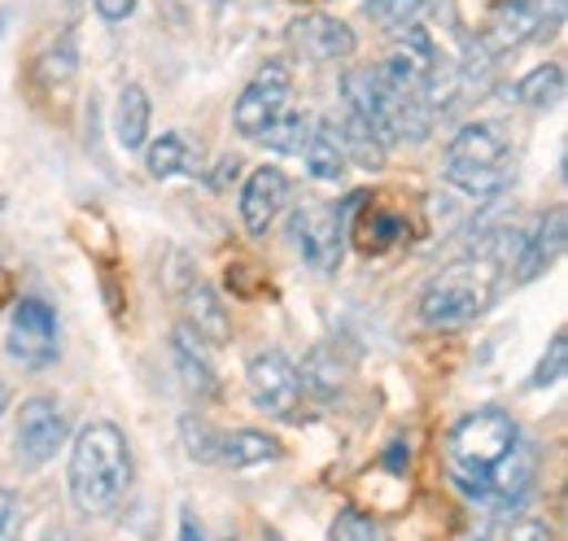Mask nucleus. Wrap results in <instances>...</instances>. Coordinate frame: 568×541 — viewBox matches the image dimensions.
<instances>
[{
    "instance_id": "nucleus-1",
    "label": "nucleus",
    "mask_w": 568,
    "mask_h": 541,
    "mask_svg": "<svg viewBox=\"0 0 568 541\" xmlns=\"http://www.w3.org/2000/svg\"><path fill=\"white\" fill-rule=\"evenodd\" d=\"M67 484H71V502L79 516H110L128 498V489H132V446H128L119 423L92 419L74 437Z\"/></svg>"
},
{
    "instance_id": "nucleus-2",
    "label": "nucleus",
    "mask_w": 568,
    "mask_h": 541,
    "mask_svg": "<svg viewBox=\"0 0 568 541\" xmlns=\"http://www.w3.org/2000/svg\"><path fill=\"white\" fill-rule=\"evenodd\" d=\"M498 279H503V267L490 263V258H477V254L455 263V267L437 270L428 279V288L420 293V319L428 328H464V324H473L477 315L490 310Z\"/></svg>"
},
{
    "instance_id": "nucleus-3",
    "label": "nucleus",
    "mask_w": 568,
    "mask_h": 541,
    "mask_svg": "<svg viewBox=\"0 0 568 541\" xmlns=\"http://www.w3.org/2000/svg\"><path fill=\"white\" fill-rule=\"evenodd\" d=\"M516 437H520L516 419L507 410H498V406H481V410L464 415L450 428V441H446V450H450V480L459 484V480L486 476L516 446Z\"/></svg>"
},
{
    "instance_id": "nucleus-4",
    "label": "nucleus",
    "mask_w": 568,
    "mask_h": 541,
    "mask_svg": "<svg viewBox=\"0 0 568 541\" xmlns=\"http://www.w3.org/2000/svg\"><path fill=\"white\" fill-rule=\"evenodd\" d=\"M367 202L363 193H355L346 205H306L288 218V241L293 249L311 263L315 270L333 275L342 267V254H346V241H351V218L355 210Z\"/></svg>"
},
{
    "instance_id": "nucleus-5",
    "label": "nucleus",
    "mask_w": 568,
    "mask_h": 541,
    "mask_svg": "<svg viewBox=\"0 0 568 541\" xmlns=\"http://www.w3.org/2000/svg\"><path fill=\"white\" fill-rule=\"evenodd\" d=\"M534 480H538V450H534L525 437H516V446L498 459L490 472L477 476V480H459L455 489H459L468 502L490 507L495 516H516V511L529 502Z\"/></svg>"
},
{
    "instance_id": "nucleus-6",
    "label": "nucleus",
    "mask_w": 568,
    "mask_h": 541,
    "mask_svg": "<svg viewBox=\"0 0 568 541\" xmlns=\"http://www.w3.org/2000/svg\"><path fill=\"white\" fill-rule=\"evenodd\" d=\"M184 432V446L197 463H219V468H232V472H245V468H263L272 459H281V441L258 432V428H236V432H211L206 423L189 419L180 423Z\"/></svg>"
},
{
    "instance_id": "nucleus-7",
    "label": "nucleus",
    "mask_w": 568,
    "mask_h": 541,
    "mask_svg": "<svg viewBox=\"0 0 568 541\" xmlns=\"http://www.w3.org/2000/svg\"><path fill=\"white\" fill-rule=\"evenodd\" d=\"M71 437V415L67 406L53 402V398H31L22 402L18 415V428H13V450H18V463L22 468H44L58 459V450L67 446Z\"/></svg>"
},
{
    "instance_id": "nucleus-8",
    "label": "nucleus",
    "mask_w": 568,
    "mask_h": 541,
    "mask_svg": "<svg viewBox=\"0 0 568 541\" xmlns=\"http://www.w3.org/2000/svg\"><path fill=\"white\" fill-rule=\"evenodd\" d=\"M58 354H62V333H58L53 306L40 297H22L9 319V358L40 371V367L58 363Z\"/></svg>"
},
{
    "instance_id": "nucleus-9",
    "label": "nucleus",
    "mask_w": 568,
    "mask_h": 541,
    "mask_svg": "<svg viewBox=\"0 0 568 541\" xmlns=\"http://www.w3.org/2000/svg\"><path fill=\"white\" fill-rule=\"evenodd\" d=\"M288 88H293V70H288V62H281V58L267 62V67L241 88V96H236V105H232V127L245 135V140H258L263 127L284 110Z\"/></svg>"
},
{
    "instance_id": "nucleus-10",
    "label": "nucleus",
    "mask_w": 568,
    "mask_h": 541,
    "mask_svg": "<svg viewBox=\"0 0 568 541\" xmlns=\"http://www.w3.org/2000/svg\"><path fill=\"white\" fill-rule=\"evenodd\" d=\"M250 398L272 419H297L302 380H297V367L284 358L281 349H263V354L250 358Z\"/></svg>"
},
{
    "instance_id": "nucleus-11",
    "label": "nucleus",
    "mask_w": 568,
    "mask_h": 541,
    "mask_svg": "<svg viewBox=\"0 0 568 541\" xmlns=\"http://www.w3.org/2000/svg\"><path fill=\"white\" fill-rule=\"evenodd\" d=\"M175 293H180L184 315H189V328H193L197 337L211 340V345H227V340H232V319H227L219 293H214L211 284L189 267V263H184V275L175 279Z\"/></svg>"
},
{
    "instance_id": "nucleus-12",
    "label": "nucleus",
    "mask_w": 568,
    "mask_h": 541,
    "mask_svg": "<svg viewBox=\"0 0 568 541\" xmlns=\"http://www.w3.org/2000/svg\"><path fill=\"white\" fill-rule=\"evenodd\" d=\"M547 27V9L542 0H498L486 18V35L481 44L490 53H503V49H516L525 40H538Z\"/></svg>"
},
{
    "instance_id": "nucleus-13",
    "label": "nucleus",
    "mask_w": 568,
    "mask_h": 541,
    "mask_svg": "<svg viewBox=\"0 0 568 541\" xmlns=\"http://www.w3.org/2000/svg\"><path fill=\"white\" fill-rule=\"evenodd\" d=\"M288 40H293L306 58H315V62H342V58L355 53V31H351V22H342V18H333V13H302V18H293V22H288Z\"/></svg>"
},
{
    "instance_id": "nucleus-14",
    "label": "nucleus",
    "mask_w": 568,
    "mask_h": 541,
    "mask_svg": "<svg viewBox=\"0 0 568 541\" xmlns=\"http://www.w3.org/2000/svg\"><path fill=\"white\" fill-rule=\"evenodd\" d=\"M284 197H288V180H284L281 166H258L241 188V223H245V232L250 236H267V227L284 210Z\"/></svg>"
},
{
    "instance_id": "nucleus-15",
    "label": "nucleus",
    "mask_w": 568,
    "mask_h": 541,
    "mask_svg": "<svg viewBox=\"0 0 568 541\" xmlns=\"http://www.w3.org/2000/svg\"><path fill=\"white\" fill-rule=\"evenodd\" d=\"M565 254V210H551L542 223H538V232L534 236H525V245H520V254H516V284H529V279H538L542 270H551V263Z\"/></svg>"
},
{
    "instance_id": "nucleus-16",
    "label": "nucleus",
    "mask_w": 568,
    "mask_h": 541,
    "mask_svg": "<svg viewBox=\"0 0 568 541\" xmlns=\"http://www.w3.org/2000/svg\"><path fill=\"white\" fill-rule=\"evenodd\" d=\"M507 135L495 123H464L446 144V162L455 166H503Z\"/></svg>"
},
{
    "instance_id": "nucleus-17",
    "label": "nucleus",
    "mask_w": 568,
    "mask_h": 541,
    "mask_svg": "<svg viewBox=\"0 0 568 541\" xmlns=\"http://www.w3.org/2000/svg\"><path fill=\"white\" fill-rule=\"evenodd\" d=\"M171 358H175V371H180V380H184L189 394H197V398H219V376H214V367L206 363V354H202V337H197L189 324L175 328V337H171Z\"/></svg>"
},
{
    "instance_id": "nucleus-18",
    "label": "nucleus",
    "mask_w": 568,
    "mask_h": 541,
    "mask_svg": "<svg viewBox=\"0 0 568 541\" xmlns=\"http://www.w3.org/2000/svg\"><path fill=\"white\" fill-rule=\"evenodd\" d=\"M351 232H355V245L363 254H385L412 236V223L398 210H355Z\"/></svg>"
},
{
    "instance_id": "nucleus-19",
    "label": "nucleus",
    "mask_w": 568,
    "mask_h": 541,
    "mask_svg": "<svg viewBox=\"0 0 568 541\" xmlns=\"http://www.w3.org/2000/svg\"><path fill=\"white\" fill-rule=\"evenodd\" d=\"M297 380H302V394H311V398H320V402H333V398L342 394V385H346V363L337 358L333 345H315V349L306 354Z\"/></svg>"
},
{
    "instance_id": "nucleus-20",
    "label": "nucleus",
    "mask_w": 568,
    "mask_h": 541,
    "mask_svg": "<svg viewBox=\"0 0 568 541\" xmlns=\"http://www.w3.org/2000/svg\"><path fill=\"white\" fill-rule=\"evenodd\" d=\"M149 119H153V105H149V92L141 83H123L119 92V105H114V135L128 153L144 149L149 140Z\"/></svg>"
},
{
    "instance_id": "nucleus-21",
    "label": "nucleus",
    "mask_w": 568,
    "mask_h": 541,
    "mask_svg": "<svg viewBox=\"0 0 568 541\" xmlns=\"http://www.w3.org/2000/svg\"><path fill=\"white\" fill-rule=\"evenodd\" d=\"M302 157H306V171L315 180H324V184L328 180H342V171H346V144H342L337 123H315V132L306 140Z\"/></svg>"
},
{
    "instance_id": "nucleus-22",
    "label": "nucleus",
    "mask_w": 568,
    "mask_h": 541,
    "mask_svg": "<svg viewBox=\"0 0 568 541\" xmlns=\"http://www.w3.org/2000/svg\"><path fill=\"white\" fill-rule=\"evenodd\" d=\"M342 144H346V157H355L358 166H381L385 162V153H389V140L376 132L363 114H351L346 110V119H342Z\"/></svg>"
},
{
    "instance_id": "nucleus-23",
    "label": "nucleus",
    "mask_w": 568,
    "mask_h": 541,
    "mask_svg": "<svg viewBox=\"0 0 568 541\" xmlns=\"http://www.w3.org/2000/svg\"><path fill=\"white\" fill-rule=\"evenodd\" d=\"M311 132H315V119L306 114V110H281L267 127H263V135H258V144H267L272 153H302L306 149V140H311Z\"/></svg>"
},
{
    "instance_id": "nucleus-24",
    "label": "nucleus",
    "mask_w": 568,
    "mask_h": 541,
    "mask_svg": "<svg viewBox=\"0 0 568 541\" xmlns=\"http://www.w3.org/2000/svg\"><path fill=\"white\" fill-rule=\"evenodd\" d=\"M560 96H565V67H556V62L529 70L516 83V101L529 110H551V105H560Z\"/></svg>"
},
{
    "instance_id": "nucleus-25",
    "label": "nucleus",
    "mask_w": 568,
    "mask_h": 541,
    "mask_svg": "<svg viewBox=\"0 0 568 541\" xmlns=\"http://www.w3.org/2000/svg\"><path fill=\"white\" fill-rule=\"evenodd\" d=\"M189 162H193V149L180 132H162L144 149V166H149L153 180H171V175L189 171Z\"/></svg>"
},
{
    "instance_id": "nucleus-26",
    "label": "nucleus",
    "mask_w": 568,
    "mask_h": 541,
    "mask_svg": "<svg viewBox=\"0 0 568 541\" xmlns=\"http://www.w3.org/2000/svg\"><path fill=\"white\" fill-rule=\"evenodd\" d=\"M446 184L464 197H495V193H503L507 175H503V166H455V162H446Z\"/></svg>"
},
{
    "instance_id": "nucleus-27",
    "label": "nucleus",
    "mask_w": 568,
    "mask_h": 541,
    "mask_svg": "<svg viewBox=\"0 0 568 541\" xmlns=\"http://www.w3.org/2000/svg\"><path fill=\"white\" fill-rule=\"evenodd\" d=\"M420 9H425V0H367V18L389 31H403L407 22H416Z\"/></svg>"
},
{
    "instance_id": "nucleus-28",
    "label": "nucleus",
    "mask_w": 568,
    "mask_h": 541,
    "mask_svg": "<svg viewBox=\"0 0 568 541\" xmlns=\"http://www.w3.org/2000/svg\"><path fill=\"white\" fill-rule=\"evenodd\" d=\"M565 367H568V340H565V333H556V337H551V349L538 358V367H534V376H529V389H551V385H560Z\"/></svg>"
},
{
    "instance_id": "nucleus-29",
    "label": "nucleus",
    "mask_w": 568,
    "mask_h": 541,
    "mask_svg": "<svg viewBox=\"0 0 568 541\" xmlns=\"http://www.w3.org/2000/svg\"><path fill=\"white\" fill-rule=\"evenodd\" d=\"M328 538L333 541H381V529H376L372 516H363V511H355V507H346V511H337Z\"/></svg>"
},
{
    "instance_id": "nucleus-30",
    "label": "nucleus",
    "mask_w": 568,
    "mask_h": 541,
    "mask_svg": "<svg viewBox=\"0 0 568 541\" xmlns=\"http://www.w3.org/2000/svg\"><path fill=\"white\" fill-rule=\"evenodd\" d=\"M74 67H79V62H74V40L53 44V49H49V58L40 62V70H44V79H49V83H71Z\"/></svg>"
},
{
    "instance_id": "nucleus-31",
    "label": "nucleus",
    "mask_w": 568,
    "mask_h": 541,
    "mask_svg": "<svg viewBox=\"0 0 568 541\" xmlns=\"http://www.w3.org/2000/svg\"><path fill=\"white\" fill-rule=\"evenodd\" d=\"M22 538V502L0 489V541H18Z\"/></svg>"
},
{
    "instance_id": "nucleus-32",
    "label": "nucleus",
    "mask_w": 568,
    "mask_h": 541,
    "mask_svg": "<svg viewBox=\"0 0 568 541\" xmlns=\"http://www.w3.org/2000/svg\"><path fill=\"white\" fill-rule=\"evenodd\" d=\"M92 4H97V13L105 22H128L136 13V0H92Z\"/></svg>"
},
{
    "instance_id": "nucleus-33",
    "label": "nucleus",
    "mask_w": 568,
    "mask_h": 541,
    "mask_svg": "<svg viewBox=\"0 0 568 541\" xmlns=\"http://www.w3.org/2000/svg\"><path fill=\"white\" fill-rule=\"evenodd\" d=\"M511 541H556V533L542 524V520H520L511 529Z\"/></svg>"
},
{
    "instance_id": "nucleus-34",
    "label": "nucleus",
    "mask_w": 568,
    "mask_h": 541,
    "mask_svg": "<svg viewBox=\"0 0 568 541\" xmlns=\"http://www.w3.org/2000/svg\"><path fill=\"white\" fill-rule=\"evenodd\" d=\"M180 541H206V529L193 516V507H180Z\"/></svg>"
},
{
    "instance_id": "nucleus-35",
    "label": "nucleus",
    "mask_w": 568,
    "mask_h": 541,
    "mask_svg": "<svg viewBox=\"0 0 568 541\" xmlns=\"http://www.w3.org/2000/svg\"><path fill=\"white\" fill-rule=\"evenodd\" d=\"M385 468H394V472H407V468H412V446L394 441V446L385 450Z\"/></svg>"
},
{
    "instance_id": "nucleus-36",
    "label": "nucleus",
    "mask_w": 568,
    "mask_h": 541,
    "mask_svg": "<svg viewBox=\"0 0 568 541\" xmlns=\"http://www.w3.org/2000/svg\"><path fill=\"white\" fill-rule=\"evenodd\" d=\"M236 171H241V157L232 153V157H223V162L214 166L211 184H214V188H227V180H236Z\"/></svg>"
},
{
    "instance_id": "nucleus-37",
    "label": "nucleus",
    "mask_w": 568,
    "mask_h": 541,
    "mask_svg": "<svg viewBox=\"0 0 568 541\" xmlns=\"http://www.w3.org/2000/svg\"><path fill=\"white\" fill-rule=\"evenodd\" d=\"M4 31H9V9H0V40H4Z\"/></svg>"
},
{
    "instance_id": "nucleus-38",
    "label": "nucleus",
    "mask_w": 568,
    "mask_h": 541,
    "mask_svg": "<svg viewBox=\"0 0 568 541\" xmlns=\"http://www.w3.org/2000/svg\"><path fill=\"white\" fill-rule=\"evenodd\" d=\"M4 406H9V389H4V380H0V415H4Z\"/></svg>"
},
{
    "instance_id": "nucleus-39",
    "label": "nucleus",
    "mask_w": 568,
    "mask_h": 541,
    "mask_svg": "<svg viewBox=\"0 0 568 541\" xmlns=\"http://www.w3.org/2000/svg\"><path fill=\"white\" fill-rule=\"evenodd\" d=\"M263 541H281V533H263Z\"/></svg>"
}]
</instances>
